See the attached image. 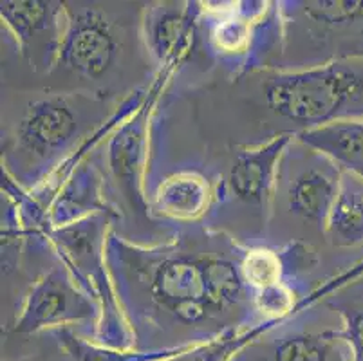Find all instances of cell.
<instances>
[{
    "mask_svg": "<svg viewBox=\"0 0 363 361\" xmlns=\"http://www.w3.org/2000/svg\"><path fill=\"white\" fill-rule=\"evenodd\" d=\"M76 116L62 98L38 99L22 116L16 139L21 148L35 157H48L74 135Z\"/></svg>",
    "mask_w": 363,
    "mask_h": 361,
    "instance_id": "4",
    "label": "cell"
},
{
    "mask_svg": "<svg viewBox=\"0 0 363 361\" xmlns=\"http://www.w3.org/2000/svg\"><path fill=\"white\" fill-rule=\"evenodd\" d=\"M157 201L164 213L179 218H192L206 206L208 187L203 179L196 175H176L161 184Z\"/></svg>",
    "mask_w": 363,
    "mask_h": 361,
    "instance_id": "10",
    "label": "cell"
},
{
    "mask_svg": "<svg viewBox=\"0 0 363 361\" xmlns=\"http://www.w3.org/2000/svg\"><path fill=\"white\" fill-rule=\"evenodd\" d=\"M67 294L64 287L55 282H45L36 289L31 298V309H29L26 322L33 326H42V323L55 322L69 313Z\"/></svg>",
    "mask_w": 363,
    "mask_h": 361,
    "instance_id": "14",
    "label": "cell"
},
{
    "mask_svg": "<svg viewBox=\"0 0 363 361\" xmlns=\"http://www.w3.org/2000/svg\"><path fill=\"white\" fill-rule=\"evenodd\" d=\"M152 293L183 323L203 322L242 298V280L226 260L206 257H170L152 277Z\"/></svg>",
    "mask_w": 363,
    "mask_h": 361,
    "instance_id": "2",
    "label": "cell"
},
{
    "mask_svg": "<svg viewBox=\"0 0 363 361\" xmlns=\"http://www.w3.org/2000/svg\"><path fill=\"white\" fill-rule=\"evenodd\" d=\"M192 36V18L181 9H161L147 24L148 45L160 60L177 56L186 49Z\"/></svg>",
    "mask_w": 363,
    "mask_h": 361,
    "instance_id": "9",
    "label": "cell"
},
{
    "mask_svg": "<svg viewBox=\"0 0 363 361\" xmlns=\"http://www.w3.org/2000/svg\"><path fill=\"white\" fill-rule=\"evenodd\" d=\"M300 139L363 179V119H343L309 128Z\"/></svg>",
    "mask_w": 363,
    "mask_h": 361,
    "instance_id": "7",
    "label": "cell"
},
{
    "mask_svg": "<svg viewBox=\"0 0 363 361\" xmlns=\"http://www.w3.org/2000/svg\"><path fill=\"white\" fill-rule=\"evenodd\" d=\"M273 361H343L333 338L322 334H298L277 345Z\"/></svg>",
    "mask_w": 363,
    "mask_h": 361,
    "instance_id": "11",
    "label": "cell"
},
{
    "mask_svg": "<svg viewBox=\"0 0 363 361\" xmlns=\"http://www.w3.org/2000/svg\"><path fill=\"white\" fill-rule=\"evenodd\" d=\"M340 181L342 177L329 168H308L300 172L286 190L289 211L311 223L325 224L338 195Z\"/></svg>",
    "mask_w": 363,
    "mask_h": 361,
    "instance_id": "6",
    "label": "cell"
},
{
    "mask_svg": "<svg viewBox=\"0 0 363 361\" xmlns=\"http://www.w3.org/2000/svg\"><path fill=\"white\" fill-rule=\"evenodd\" d=\"M302 13L323 28H343L363 18V0H313L303 4Z\"/></svg>",
    "mask_w": 363,
    "mask_h": 361,
    "instance_id": "13",
    "label": "cell"
},
{
    "mask_svg": "<svg viewBox=\"0 0 363 361\" xmlns=\"http://www.w3.org/2000/svg\"><path fill=\"white\" fill-rule=\"evenodd\" d=\"M275 114L303 127L363 119V58H342L308 71L280 72L266 82Z\"/></svg>",
    "mask_w": 363,
    "mask_h": 361,
    "instance_id": "1",
    "label": "cell"
},
{
    "mask_svg": "<svg viewBox=\"0 0 363 361\" xmlns=\"http://www.w3.org/2000/svg\"><path fill=\"white\" fill-rule=\"evenodd\" d=\"M242 271L247 282H252L260 289H266L279 284L280 262L272 251H253L247 255Z\"/></svg>",
    "mask_w": 363,
    "mask_h": 361,
    "instance_id": "15",
    "label": "cell"
},
{
    "mask_svg": "<svg viewBox=\"0 0 363 361\" xmlns=\"http://www.w3.org/2000/svg\"><path fill=\"white\" fill-rule=\"evenodd\" d=\"M325 231L331 243L340 248L363 244V179L342 175L340 190L325 221Z\"/></svg>",
    "mask_w": 363,
    "mask_h": 361,
    "instance_id": "8",
    "label": "cell"
},
{
    "mask_svg": "<svg viewBox=\"0 0 363 361\" xmlns=\"http://www.w3.org/2000/svg\"><path fill=\"white\" fill-rule=\"evenodd\" d=\"M347 340L356 357L363 361V311L351 314L347 322Z\"/></svg>",
    "mask_w": 363,
    "mask_h": 361,
    "instance_id": "17",
    "label": "cell"
},
{
    "mask_svg": "<svg viewBox=\"0 0 363 361\" xmlns=\"http://www.w3.org/2000/svg\"><path fill=\"white\" fill-rule=\"evenodd\" d=\"M289 135H279L257 150L240 152L230 168V187L233 194L250 204L266 201L275 175L277 161L288 145Z\"/></svg>",
    "mask_w": 363,
    "mask_h": 361,
    "instance_id": "5",
    "label": "cell"
},
{
    "mask_svg": "<svg viewBox=\"0 0 363 361\" xmlns=\"http://www.w3.org/2000/svg\"><path fill=\"white\" fill-rule=\"evenodd\" d=\"M62 60L69 69L89 79L107 74L116 62L118 40L101 13L82 11L69 22L62 38Z\"/></svg>",
    "mask_w": 363,
    "mask_h": 361,
    "instance_id": "3",
    "label": "cell"
},
{
    "mask_svg": "<svg viewBox=\"0 0 363 361\" xmlns=\"http://www.w3.org/2000/svg\"><path fill=\"white\" fill-rule=\"evenodd\" d=\"M260 304H262V309H266L267 313L272 314H284L288 313V309L291 307V298L289 293L284 289L280 284L272 287H266V289H260Z\"/></svg>",
    "mask_w": 363,
    "mask_h": 361,
    "instance_id": "16",
    "label": "cell"
},
{
    "mask_svg": "<svg viewBox=\"0 0 363 361\" xmlns=\"http://www.w3.org/2000/svg\"><path fill=\"white\" fill-rule=\"evenodd\" d=\"M246 28L240 22L226 24L219 33V42L224 49H237L246 42Z\"/></svg>",
    "mask_w": 363,
    "mask_h": 361,
    "instance_id": "18",
    "label": "cell"
},
{
    "mask_svg": "<svg viewBox=\"0 0 363 361\" xmlns=\"http://www.w3.org/2000/svg\"><path fill=\"white\" fill-rule=\"evenodd\" d=\"M0 15L16 38L28 42L38 29L48 26L49 4L38 0H8L0 6Z\"/></svg>",
    "mask_w": 363,
    "mask_h": 361,
    "instance_id": "12",
    "label": "cell"
}]
</instances>
